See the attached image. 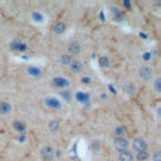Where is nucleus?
<instances>
[{
  "label": "nucleus",
  "instance_id": "f257e3e1",
  "mask_svg": "<svg viewBox=\"0 0 161 161\" xmlns=\"http://www.w3.org/2000/svg\"><path fill=\"white\" fill-rule=\"evenodd\" d=\"M53 155H54V151L50 146H44L42 150H40V157L44 160V161H52L53 158Z\"/></svg>",
  "mask_w": 161,
  "mask_h": 161
},
{
  "label": "nucleus",
  "instance_id": "f03ea898",
  "mask_svg": "<svg viewBox=\"0 0 161 161\" xmlns=\"http://www.w3.org/2000/svg\"><path fill=\"white\" fill-rule=\"evenodd\" d=\"M153 74V70L151 67L148 65H142L140 69H138V75L142 78V79H150Z\"/></svg>",
  "mask_w": 161,
  "mask_h": 161
},
{
  "label": "nucleus",
  "instance_id": "7ed1b4c3",
  "mask_svg": "<svg viewBox=\"0 0 161 161\" xmlns=\"http://www.w3.org/2000/svg\"><path fill=\"white\" fill-rule=\"evenodd\" d=\"M127 147H128V142H127L126 138H123V137H117V138L114 140V148H116L117 151H119V152L126 151Z\"/></svg>",
  "mask_w": 161,
  "mask_h": 161
},
{
  "label": "nucleus",
  "instance_id": "20e7f679",
  "mask_svg": "<svg viewBox=\"0 0 161 161\" xmlns=\"http://www.w3.org/2000/svg\"><path fill=\"white\" fill-rule=\"evenodd\" d=\"M132 147L136 152H140V151H146L147 145H146L143 138H135L133 142H132Z\"/></svg>",
  "mask_w": 161,
  "mask_h": 161
},
{
  "label": "nucleus",
  "instance_id": "39448f33",
  "mask_svg": "<svg viewBox=\"0 0 161 161\" xmlns=\"http://www.w3.org/2000/svg\"><path fill=\"white\" fill-rule=\"evenodd\" d=\"M69 67H70V70H72L73 73H80L82 69H83V64H82L79 60H77V59L72 60L70 64H69Z\"/></svg>",
  "mask_w": 161,
  "mask_h": 161
},
{
  "label": "nucleus",
  "instance_id": "423d86ee",
  "mask_svg": "<svg viewBox=\"0 0 161 161\" xmlns=\"http://www.w3.org/2000/svg\"><path fill=\"white\" fill-rule=\"evenodd\" d=\"M68 52L70 53V54H79L80 53V45H79V43H77V42H72V43H69L68 44Z\"/></svg>",
  "mask_w": 161,
  "mask_h": 161
},
{
  "label": "nucleus",
  "instance_id": "0eeeda50",
  "mask_svg": "<svg viewBox=\"0 0 161 161\" xmlns=\"http://www.w3.org/2000/svg\"><path fill=\"white\" fill-rule=\"evenodd\" d=\"M11 111V104L6 101H1L0 102V114H6Z\"/></svg>",
  "mask_w": 161,
  "mask_h": 161
},
{
  "label": "nucleus",
  "instance_id": "6e6552de",
  "mask_svg": "<svg viewBox=\"0 0 161 161\" xmlns=\"http://www.w3.org/2000/svg\"><path fill=\"white\" fill-rule=\"evenodd\" d=\"M65 24L63 23V21H58V23H55V25L53 26V31L55 33V34H63L64 31H65Z\"/></svg>",
  "mask_w": 161,
  "mask_h": 161
},
{
  "label": "nucleus",
  "instance_id": "1a4fd4ad",
  "mask_svg": "<svg viewBox=\"0 0 161 161\" xmlns=\"http://www.w3.org/2000/svg\"><path fill=\"white\" fill-rule=\"evenodd\" d=\"M118 160L119 161H133V156L128 151H122V152H119Z\"/></svg>",
  "mask_w": 161,
  "mask_h": 161
},
{
  "label": "nucleus",
  "instance_id": "9d476101",
  "mask_svg": "<svg viewBox=\"0 0 161 161\" xmlns=\"http://www.w3.org/2000/svg\"><path fill=\"white\" fill-rule=\"evenodd\" d=\"M53 83H54L55 86H58V87H67V86L69 84L68 80L64 79V78H54V79H53Z\"/></svg>",
  "mask_w": 161,
  "mask_h": 161
},
{
  "label": "nucleus",
  "instance_id": "9b49d317",
  "mask_svg": "<svg viewBox=\"0 0 161 161\" xmlns=\"http://www.w3.org/2000/svg\"><path fill=\"white\" fill-rule=\"evenodd\" d=\"M47 103L49 107H53V108H60V102L55 98H48L47 99Z\"/></svg>",
  "mask_w": 161,
  "mask_h": 161
},
{
  "label": "nucleus",
  "instance_id": "f8f14e48",
  "mask_svg": "<svg viewBox=\"0 0 161 161\" xmlns=\"http://www.w3.org/2000/svg\"><path fill=\"white\" fill-rule=\"evenodd\" d=\"M10 48L13 49V50H21V49H26V45H24V44H21V43H19V42H13L11 44H10Z\"/></svg>",
  "mask_w": 161,
  "mask_h": 161
},
{
  "label": "nucleus",
  "instance_id": "ddd939ff",
  "mask_svg": "<svg viewBox=\"0 0 161 161\" xmlns=\"http://www.w3.org/2000/svg\"><path fill=\"white\" fill-rule=\"evenodd\" d=\"M123 89L126 91V93H128V94H132V93L135 92V86H133L131 82H127V83H125V86H123Z\"/></svg>",
  "mask_w": 161,
  "mask_h": 161
},
{
  "label": "nucleus",
  "instance_id": "4468645a",
  "mask_svg": "<svg viewBox=\"0 0 161 161\" xmlns=\"http://www.w3.org/2000/svg\"><path fill=\"white\" fill-rule=\"evenodd\" d=\"M70 62H72L70 55L64 54V55H62V57H60V63H62V64H64V65H69V64H70Z\"/></svg>",
  "mask_w": 161,
  "mask_h": 161
},
{
  "label": "nucleus",
  "instance_id": "2eb2a0df",
  "mask_svg": "<svg viewBox=\"0 0 161 161\" xmlns=\"http://www.w3.org/2000/svg\"><path fill=\"white\" fill-rule=\"evenodd\" d=\"M136 157H137L138 161H145L148 157V153H147V151H140V152H137Z\"/></svg>",
  "mask_w": 161,
  "mask_h": 161
},
{
  "label": "nucleus",
  "instance_id": "dca6fc26",
  "mask_svg": "<svg viewBox=\"0 0 161 161\" xmlns=\"http://www.w3.org/2000/svg\"><path fill=\"white\" fill-rule=\"evenodd\" d=\"M58 127H59V122L57 121V119H53V121H50V123H49V128H50V131H57L58 130Z\"/></svg>",
  "mask_w": 161,
  "mask_h": 161
},
{
  "label": "nucleus",
  "instance_id": "f3484780",
  "mask_svg": "<svg viewBox=\"0 0 161 161\" xmlns=\"http://www.w3.org/2000/svg\"><path fill=\"white\" fill-rule=\"evenodd\" d=\"M153 87H155V91H156L157 93L161 92V78H156V79H155Z\"/></svg>",
  "mask_w": 161,
  "mask_h": 161
},
{
  "label": "nucleus",
  "instance_id": "a211bd4d",
  "mask_svg": "<svg viewBox=\"0 0 161 161\" xmlns=\"http://www.w3.org/2000/svg\"><path fill=\"white\" fill-rule=\"evenodd\" d=\"M14 127H15L18 131H24V128H25V126H24L21 122H19V121H15V122H14Z\"/></svg>",
  "mask_w": 161,
  "mask_h": 161
},
{
  "label": "nucleus",
  "instance_id": "6ab92c4d",
  "mask_svg": "<svg viewBox=\"0 0 161 161\" xmlns=\"http://www.w3.org/2000/svg\"><path fill=\"white\" fill-rule=\"evenodd\" d=\"M108 63H109V62H108V58H106V57H103V58L99 59V65H101V67H107Z\"/></svg>",
  "mask_w": 161,
  "mask_h": 161
},
{
  "label": "nucleus",
  "instance_id": "aec40b11",
  "mask_svg": "<svg viewBox=\"0 0 161 161\" xmlns=\"http://www.w3.org/2000/svg\"><path fill=\"white\" fill-rule=\"evenodd\" d=\"M152 158H153V161H161V156H160V151H158V150H157V151H155V153H153Z\"/></svg>",
  "mask_w": 161,
  "mask_h": 161
},
{
  "label": "nucleus",
  "instance_id": "412c9836",
  "mask_svg": "<svg viewBox=\"0 0 161 161\" xmlns=\"http://www.w3.org/2000/svg\"><path fill=\"white\" fill-rule=\"evenodd\" d=\"M33 18H34L35 21H42L43 20V16L40 14H38V13H33Z\"/></svg>",
  "mask_w": 161,
  "mask_h": 161
},
{
  "label": "nucleus",
  "instance_id": "4be33fe9",
  "mask_svg": "<svg viewBox=\"0 0 161 161\" xmlns=\"http://www.w3.org/2000/svg\"><path fill=\"white\" fill-rule=\"evenodd\" d=\"M77 97H78V99H82L83 102L88 101V96H87V94H83V93H78V94H77Z\"/></svg>",
  "mask_w": 161,
  "mask_h": 161
},
{
  "label": "nucleus",
  "instance_id": "5701e85b",
  "mask_svg": "<svg viewBox=\"0 0 161 161\" xmlns=\"http://www.w3.org/2000/svg\"><path fill=\"white\" fill-rule=\"evenodd\" d=\"M29 73L35 74V75H39V74H40V70L36 69V68H29Z\"/></svg>",
  "mask_w": 161,
  "mask_h": 161
},
{
  "label": "nucleus",
  "instance_id": "b1692460",
  "mask_svg": "<svg viewBox=\"0 0 161 161\" xmlns=\"http://www.w3.org/2000/svg\"><path fill=\"white\" fill-rule=\"evenodd\" d=\"M125 130H126L125 127H117V128H116V133H117V135H123V133H125Z\"/></svg>",
  "mask_w": 161,
  "mask_h": 161
},
{
  "label": "nucleus",
  "instance_id": "393cba45",
  "mask_svg": "<svg viewBox=\"0 0 161 161\" xmlns=\"http://www.w3.org/2000/svg\"><path fill=\"white\" fill-rule=\"evenodd\" d=\"M88 82H89V78H87V77L83 78V83H88Z\"/></svg>",
  "mask_w": 161,
  "mask_h": 161
}]
</instances>
